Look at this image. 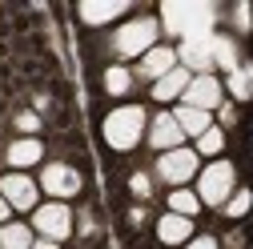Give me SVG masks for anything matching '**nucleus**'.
Returning a JSON list of instances; mask_svg holds the SVG:
<instances>
[{
	"mask_svg": "<svg viewBox=\"0 0 253 249\" xmlns=\"http://www.w3.org/2000/svg\"><path fill=\"white\" fill-rule=\"evenodd\" d=\"M173 69H177V52L173 48H149L141 56V77H149V81H161Z\"/></svg>",
	"mask_w": 253,
	"mask_h": 249,
	"instance_id": "obj_11",
	"label": "nucleus"
},
{
	"mask_svg": "<svg viewBox=\"0 0 253 249\" xmlns=\"http://www.w3.org/2000/svg\"><path fill=\"white\" fill-rule=\"evenodd\" d=\"M249 205H253V197H249V193H237V197L225 201V213H229V217H241V213H249Z\"/></svg>",
	"mask_w": 253,
	"mask_h": 249,
	"instance_id": "obj_23",
	"label": "nucleus"
},
{
	"mask_svg": "<svg viewBox=\"0 0 253 249\" xmlns=\"http://www.w3.org/2000/svg\"><path fill=\"white\" fill-rule=\"evenodd\" d=\"M189 233H193V221H189V217L165 213L161 221H157V237H161L165 245H181V241H189Z\"/></svg>",
	"mask_w": 253,
	"mask_h": 249,
	"instance_id": "obj_12",
	"label": "nucleus"
},
{
	"mask_svg": "<svg viewBox=\"0 0 253 249\" xmlns=\"http://www.w3.org/2000/svg\"><path fill=\"white\" fill-rule=\"evenodd\" d=\"M125 8V0H109V4H81V20L84 24H105V20H113V16H121Z\"/></svg>",
	"mask_w": 253,
	"mask_h": 249,
	"instance_id": "obj_15",
	"label": "nucleus"
},
{
	"mask_svg": "<svg viewBox=\"0 0 253 249\" xmlns=\"http://www.w3.org/2000/svg\"><path fill=\"white\" fill-rule=\"evenodd\" d=\"M133 193H137V197H149V177H145V173L133 177Z\"/></svg>",
	"mask_w": 253,
	"mask_h": 249,
	"instance_id": "obj_24",
	"label": "nucleus"
},
{
	"mask_svg": "<svg viewBox=\"0 0 253 249\" xmlns=\"http://www.w3.org/2000/svg\"><path fill=\"white\" fill-rule=\"evenodd\" d=\"M189 81H193V77L185 73V65H177L173 73H165L161 81L153 84V97H157V101H173V97H181V92L189 88Z\"/></svg>",
	"mask_w": 253,
	"mask_h": 249,
	"instance_id": "obj_14",
	"label": "nucleus"
},
{
	"mask_svg": "<svg viewBox=\"0 0 253 249\" xmlns=\"http://www.w3.org/2000/svg\"><path fill=\"white\" fill-rule=\"evenodd\" d=\"M181 60L193 69H209L213 65V37H193L181 44Z\"/></svg>",
	"mask_w": 253,
	"mask_h": 249,
	"instance_id": "obj_13",
	"label": "nucleus"
},
{
	"mask_svg": "<svg viewBox=\"0 0 253 249\" xmlns=\"http://www.w3.org/2000/svg\"><path fill=\"white\" fill-rule=\"evenodd\" d=\"M153 41H157V20H149V16H141V20H129L117 33V52L121 56H145L149 48H153Z\"/></svg>",
	"mask_w": 253,
	"mask_h": 249,
	"instance_id": "obj_4",
	"label": "nucleus"
},
{
	"mask_svg": "<svg viewBox=\"0 0 253 249\" xmlns=\"http://www.w3.org/2000/svg\"><path fill=\"white\" fill-rule=\"evenodd\" d=\"M229 88H233V97H249V92H253V73L249 69H233Z\"/></svg>",
	"mask_w": 253,
	"mask_h": 249,
	"instance_id": "obj_21",
	"label": "nucleus"
},
{
	"mask_svg": "<svg viewBox=\"0 0 253 249\" xmlns=\"http://www.w3.org/2000/svg\"><path fill=\"white\" fill-rule=\"evenodd\" d=\"M189 249H217V241H213V237H193Z\"/></svg>",
	"mask_w": 253,
	"mask_h": 249,
	"instance_id": "obj_26",
	"label": "nucleus"
},
{
	"mask_svg": "<svg viewBox=\"0 0 253 249\" xmlns=\"http://www.w3.org/2000/svg\"><path fill=\"white\" fill-rule=\"evenodd\" d=\"M0 197L8 201V209H37V185L24 173H8L0 181Z\"/></svg>",
	"mask_w": 253,
	"mask_h": 249,
	"instance_id": "obj_8",
	"label": "nucleus"
},
{
	"mask_svg": "<svg viewBox=\"0 0 253 249\" xmlns=\"http://www.w3.org/2000/svg\"><path fill=\"white\" fill-rule=\"evenodd\" d=\"M33 249H56V241H44L41 237V241H33Z\"/></svg>",
	"mask_w": 253,
	"mask_h": 249,
	"instance_id": "obj_27",
	"label": "nucleus"
},
{
	"mask_svg": "<svg viewBox=\"0 0 253 249\" xmlns=\"http://www.w3.org/2000/svg\"><path fill=\"white\" fill-rule=\"evenodd\" d=\"M165 28L185 41H193V37H209V24H213V8L209 4H177V0H169L165 4Z\"/></svg>",
	"mask_w": 253,
	"mask_h": 249,
	"instance_id": "obj_1",
	"label": "nucleus"
},
{
	"mask_svg": "<svg viewBox=\"0 0 253 249\" xmlns=\"http://www.w3.org/2000/svg\"><path fill=\"white\" fill-rule=\"evenodd\" d=\"M0 249H33V229L28 225H4L0 229Z\"/></svg>",
	"mask_w": 253,
	"mask_h": 249,
	"instance_id": "obj_18",
	"label": "nucleus"
},
{
	"mask_svg": "<svg viewBox=\"0 0 253 249\" xmlns=\"http://www.w3.org/2000/svg\"><path fill=\"white\" fill-rule=\"evenodd\" d=\"M16 124H20L24 133H33V129H37V117H33V113H20V117H16Z\"/></svg>",
	"mask_w": 253,
	"mask_h": 249,
	"instance_id": "obj_25",
	"label": "nucleus"
},
{
	"mask_svg": "<svg viewBox=\"0 0 253 249\" xmlns=\"http://www.w3.org/2000/svg\"><path fill=\"white\" fill-rule=\"evenodd\" d=\"M157 173L181 189V185L197 173V153L193 149H169V153H161V161H157Z\"/></svg>",
	"mask_w": 253,
	"mask_h": 249,
	"instance_id": "obj_6",
	"label": "nucleus"
},
{
	"mask_svg": "<svg viewBox=\"0 0 253 249\" xmlns=\"http://www.w3.org/2000/svg\"><path fill=\"white\" fill-rule=\"evenodd\" d=\"M181 97H185V105H189V109L209 113V109H217V105H221V81H217V77H209V73H201V77L189 81V88L181 92Z\"/></svg>",
	"mask_w": 253,
	"mask_h": 249,
	"instance_id": "obj_7",
	"label": "nucleus"
},
{
	"mask_svg": "<svg viewBox=\"0 0 253 249\" xmlns=\"http://www.w3.org/2000/svg\"><path fill=\"white\" fill-rule=\"evenodd\" d=\"M221 145H225V137H221V129H213V124L197 137V149H201V153H209V157H213V153H221Z\"/></svg>",
	"mask_w": 253,
	"mask_h": 249,
	"instance_id": "obj_22",
	"label": "nucleus"
},
{
	"mask_svg": "<svg viewBox=\"0 0 253 249\" xmlns=\"http://www.w3.org/2000/svg\"><path fill=\"white\" fill-rule=\"evenodd\" d=\"M181 124L173 121V113H161V117H157L153 121V129H149V141L157 145V149H161V153H169V149H181Z\"/></svg>",
	"mask_w": 253,
	"mask_h": 249,
	"instance_id": "obj_10",
	"label": "nucleus"
},
{
	"mask_svg": "<svg viewBox=\"0 0 253 249\" xmlns=\"http://www.w3.org/2000/svg\"><path fill=\"white\" fill-rule=\"evenodd\" d=\"M173 121L181 124V133H193V137H201V133L209 129V113H201V109H189V105H181V109L173 113Z\"/></svg>",
	"mask_w": 253,
	"mask_h": 249,
	"instance_id": "obj_17",
	"label": "nucleus"
},
{
	"mask_svg": "<svg viewBox=\"0 0 253 249\" xmlns=\"http://www.w3.org/2000/svg\"><path fill=\"white\" fill-rule=\"evenodd\" d=\"M229 193H233V165H229V161H213V165L201 173L197 201H205V205H225Z\"/></svg>",
	"mask_w": 253,
	"mask_h": 249,
	"instance_id": "obj_3",
	"label": "nucleus"
},
{
	"mask_svg": "<svg viewBox=\"0 0 253 249\" xmlns=\"http://www.w3.org/2000/svg\"><path fill=\"white\" fill-rule=\"evenodd\" d=\"M141 133H145V109L141 105H121V109H113L105 117V141L113 149H121V153L133 149L141 141Z\"/></svg>",
	"mask_w": 253,
	"mask_h": 249,
	"instance_id": "obj_2",
	"label": "nucleus"
},
{
	"mask_svg": "<svg viewBox=\"0 0 253 249\" xmlns=\"http://www.w3.org/2000/svg\"><path fill=\"white\" fill-rule=\"evenodd\" d=\"M41 141H33V137H24V141H12V149H8V161L16 165V169H24V165H37L41 161Z\"/></svg>",
	"mask_w": 253,
	"mask_h": 249,
	"instance_id": "obj_16",
	"label": "nucleus"
},
{
	"mask_svg": "<svg viewBox=\"0 0 253 249\" xmlns=\"http://www.w3.org/2000/svg\"><path fill=\"white\" fill-rule=\"evenodd\" d=\"M33 225H37V233H41L44 241H65V237L73 233V213H69V205L52 201V205H41V209H37Z\"/></svg>",
	"mask_w": 253,
	"mask_h": 249,
	"instance_id": "obj_5",
	"label": "nucleus"
},
{
	"mask_svg": "<svg viewBox=\"0 0 253 249\" xmlns=\"http://www.w3.org/2000/svg\"><path fill=\"white\" fill-rule=\"evenodd\" d=\"M4 217H8V201H4V197H0V221H4Z\"/></svg>",
	"mask_w": 253,
	"mask_h": 249,
	"instance_id": "obj_28",
	"label": "nucleus"
},
{
	"mask_svg": "<svg viewBox=\"0 0 253 249\" xmlns=\"http://www.w3.org/2000/svg\"><path fill=\"white\" fill-rule=\"evenodd\" d=\"M197 209H201L197 193H189V189H173V193H169V213H177V217H193Z\"/></svg>",
	"mask_w": 253,
	"mask_h": 249,
	"instance_id": "obj_19",
	"label": "nucleus"
},
{
	"mask_svg": "<svg viewBox=\"0 0 253 249\" xmlns=\"http://www.w3.org/2000/svg\"><path fill=\"white\" fill-rule=\"evenodd\" d=\"M41 185H44V193H52V197H73L81 189V173L69 169V165H48L41 173Z\"/></svg>",
	"mask_w": 253,
	"mask_h": 249,
	"instance_id": "obj_9",
	"label": "nucleus"
},
{
	"mask_svg": "<svg viewBox=\"0 0 253 249\" xmlns=\"http://www.w3.org/2000/svg\"><path fill=\"white\" fill-rule=\"evenodd\" d=\"M129 84H133L129 69H121V65H113V69L105 73V88L113 92V97H121V92H129Z\"/></svg>",
	"mask_w": 253,
	"mask_h": 249,
	"instance_id": "obj_20",
	"label": "nucleus"
}]
</instances>
